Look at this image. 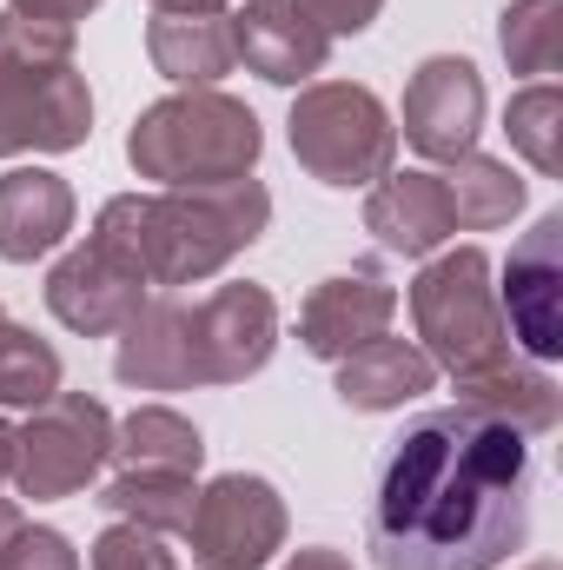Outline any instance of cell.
I'll return each mask as SVG.
<instances>
[{
  "label": "cell",
  "instance_id": "obj_5",
  "mask_svg": "<svg viewBox=\"0 0 563 570\" xmlns=\"http://www.w3.org/2000/svg\"><path fill=\"white\" fill-rule=\"evenodd\" d=\"M134 166L146 179H172V186H226L246 179V166L259 159V120L219 94L199 100H166L134 127Z\"/></svg>",
  "mask_w": 563,
  "mask_h": 570
},
{
  "label": "cell",
  "instance_id": "obj_14",
  "mask_svg": "<svg viewBox=\"0 0 563 570\" xmlns=\"http://www.w3.org/2000/svg\"><path fill=\"white\" fill-rule=\"evenodd\" d=\"M392 312H398V292L378 285L372 273L325 279L318 292H312L305 318H298V338H305V352H318V358H352L358 345L385 338Z\"/></svg>",
  "mask_w": 563,
  "mask_h": 570
},
{
  "label": "cell",
  "instance_id": "obj_22",
  "mask_svg": "<svg viewBox=\"0 0 563 570\" xmlns=\"http://www.w3.org/2000/svg\"><path fill=\"white\" fill-rule=\"evenodd\" d=\"M120 438L127 444H113V451L127 471H186V478L199 471V431L172 412H134Z\"/></svg>",
  "mask_w": 563,
  "mask_h": 570
},
{
  "label": "cell",
  "instance_id": "obj_1",
  "mask_svg": "<svg viewBox=\"0 0 563 570\" xmlns=\"http://www.w3.org/2000/svg\"><path fill=\"white\" fill-rule=\"evenodd\" d=\"M531 531V444L477 405H437L372 464L365 551L378 570H497Z\"/></svg>",
  "mask_w": 563,
  "mask_h": 570
},
{
  "label": "cell",
  "instance_id": "obj_13",
  "mask_svg": "<svg viewBox=\"0 0 563 570\" xmlns=\"http://www.w3.org/2000/svg\"><path fill=\"white\" fill-rule=\"evenodd\" d=\"M140 273L127 266V259H113L107 246H80L73 259H60L53 266V279H47V305L73 325V332H113V325H134V312H140Z\"/></svg>",
  "mask_w": 563,
  "mask_h": 570
},
{
  "label": "cell",
  "instance_id": "obj_19",
  "mask_svg": "<svg viewBox=\"0 0 563 570\" xmlns=\"http://www.w3.org/2000/svg\"><path fill=\"white\" fill-rule=\"evenodd\" d=\"M464 405L497 412L504 425H517L524 438H531V431H557V419H563L557 385H551L544 372H524L517 358H504V365L484 372V379H464Z\"/></svg>",
  "mask_w": 563,
  "mask_h": 570
},
{
  "label": "cell",
  "instance_id": "obj_18",
  "mask_svg": "<svg viewBox=\"0 0 563 570\" xmlns=\"http://www.w3.org/2000/svg\"><path fill=\"white\" fill-rule=\"evenodd\" d=\"M233 27L213 13H159L152 20V67L166 80H219L233 67Z\"/></svg>",
  "mask_w": 563,
  "mask_h": 570
},
{
  "label": "cell",
  "instance_id": "obj_10",
  "mask_svg": "<svg viewBox=\"0 0 563 570\" xmlns=\"http://www.w3.org/2000/svg\"><path fill=\"white\" fill-rule=\"evenodd\" d=\"M504 318L524 358L544 365L563 352V213H544L517 239L504 266Z\"/></svg>",
  "mask_w": 563,
  "mask_h": 570
},
{
  "label": "cell",
  "instance_id": "obj_16",
  "mask_svg": "<svg viewBox=\"0 0 563 570\" xmlns=\"http://www.w3.org/2000/svg\"><path fill=\"white\" fill-rule=\"evenodd\" d=\"M73 226V193L53 173H7L0 179V259L27 266L40 253H53Z\"/></svg>",
  "mask_w": 563,
  "mask_h": 570
},
{
  "label": "cell",
  "instance_id": "obj_17",
  "mask_svg": "<svg viewBox=\"0 0 563 570\" xmlns=\"http://www.w3.org/2000/svg\"><path fill=\"white\" fill-rule=\"evenodd\" d=\"M418 392H431V358L405 338H372L338 372V399L358 405V412H392V405H405Z\"/></svg>",
  "mask_w": 563,
  "mask_h": 570
},
{
  "label": "cell",
  "instance_id": "obj_29",
  "mask_svg": "<svg viewBox=\"0 0 563 570\" xmlns=\"http://www.w3.org/2000/svg\"><path fill=\"white\" fill-rule=\"evenodd\" d=\"M87 7H93V0H20V13H27V20H53V27H73Z\"/></svg>",
  "mask_w": 563,
  "mask_h": 570
},
{
  "label": "cell",
  "instance_id": "obj_21",
  "mask_svg": "<svg viewBox=\"0 0 563 570\" xmlns=\"http://www.w3.org/2000/svg\"><path fill=\"white\" fill-rule=\"evenodd\" d=\"M437 179L451 193L457 226H497V219H511L524 206V179L511 166H497V159H477V153H464L457 173H437Z\"/></svg>",
  "mask_w": 563,
  "mask_h": 570
},
{
  "label": "cell",
  "instance_id": "obj_11",
  "mask_svg": "<svg viewBox=\"0 0 563 570\" xmlns=\"http://www.w3.org/2000/svg\"><path fill=\"white\" fill-rule=\"evenodd\" d=\"M477 120H484V80L471 60H424L412 94H405V140L431 153V159H464L477 140Z\"/></svg>",
  "mask_w": 563,
  "mask_h": 570
},
{
  "label": "cell",
  "instance_id": "obj_4",
  "mask_svg": "<svg viewBox=\"0 0 563 570\" xmlns=\"http://www.w3.org/2000/svg\"><path fill=\"white\" fill-rule=\"evenodd\" d=\"M93 100L73 73V33L53 20L7 13L0 20V153L20 146H80Z\"/></svg>",
  "mask_w": 563,
  "mask_h": 570
},
{
  "label": "cell",
  "instance_id": "obj_6",
  "mask_svg": "<svg viewBox=\"0 0 563 570\" xmlns=\"http://www.w3.org/2000/svg\"><path fill=\"white\" fill-rule=\"evenodd\" d=\"M484 279H491V259L477 246H457L412 285V312H418V332L431 338V358L451 365L457 379H484L511 358L504 325H497V298Z\"/></svg>",
  "mask_w": 563,
  "mask_h": 570
},
{
  "label": "cell",
  "instance_id": "obj_32",
  "mask_svg": "<svg viewBox=\"0 0 563 570\" xmlns=\"http://www.w3.org/2000/svg\"><path fill=\"white\" fill-rule=\"evenodd\" d=\"M7 471H13V431L0 425V478H7Z\"/></svg>",
  "mask_w": 563,
  "mask_h": 570
},
{
  "label": "cell",
  "instance_id": "obj_23",
  "mask_svg": "<svg viewBox=\"0 0 563 570\" xmlns=\"http://www.w3.org/2000/svg\"><path fill=\"white\" fill-rule=\"evenodd\" d=\"M563 94L551 87V80H537V87H524L517 100H511V114H504V127H511V146L544 173V179H557L563 173Z\"/></svg>",
  "mask_w": 563,
  "mask_h": 570
},
{
  "label": "cell",
  "instance_id": "obj_30",
  "mask_svg": "<svg viewBox=\"0 0 563 570\" xmlns=\"http://www.w3.org/2000/svg\"><path fill=\"white\" fill-rule=\"evenodd\" d=\"M292 570H352V564H345V558H332V551H305Z\"/></svg>",
  "mask_w": 563,
  "mask_h": 570
},
{
  "label": "cell",
  "instance_id": "obj_20",
  "mask_svg": "<svg viewBox=\"0 0 563 570\" xmlns=\"http://www.w3.org/2000/svg\"><path fill=\"white\" fill-rule=\"evenodd\" d=\"M100 504L120 511V518H140L146 531H186L199 498H192L186 471H127L100 491Z\"/></svg>",
  "mask_w": 563,
  "mask_h": 570
},
{
  "label": "cell",
  "instance_id": "obj_2",
  "mask_svg": "<svg viewBox=\"0 0 563 570\" xmlns=\"http://www.w3.org/2000/svg\"><path fill=\"white\" fill-rule=\"evenodd\" d=\"M273 298L259 285H219L199 305L159 298L140 305L120 345V379L146 392H172V385H206V379H246L266 365L273 352Z\"/></svg>",
  "mask_w": 563,
  "mask_h": 570
},
{
  "label": "cell",
  "instance_id": "obj_12",
  "mask_svg": "<svg viewBox=\"0 0 563 570\" xmlns=\"http://www.w3.org/2000/svg\"><path fill=\"white\" fill-rule=\"evenodd\" d=\"M325 47H332V33L298 7V0H246L239 7V20H233V53L253 67V73H266V80H312L318 67H325Z\"/></svg>",
  "mask_w": 563,
  "mask_h": 570
},
{
  "label": "cell",
  "instance_id": "obj_25",
  "mask_svg": "<svg viewBox=\"0 0 563 570\" xmlns=\"http://www.w3.org/2000/svg\"><path fill=\"white\" fill-rule=\"evenodd\" d=\"M53 392H60V358L40 338L0 325V405H47Z\"/></svg>",
  "mask_w": 563,
  "mask_h": 570
},
{
  "label": "cell",
  "instance_id": "obj_15",
  "mask_svg": "<svg viewBox=\"0 0 563 570\" xmlns=\"http://www.w3.org/2000/svg\"><path fill=\"white\" fill-rule=\"evenodd\" d=\"M365 226H372L392 253L418 259L437 239L457 233V213H451V193H444L437 173H385L378 193H372V206H365Z\"/></svg>",
  "mask_w": 563,
  "mask_h": 570
},
{
  "label": "cell",
  "instance_id": "obj_31",
  "mask_svg": "<svg viewBox=\"0 0 563 570\" xmlns=\"http://www.w3.org/2000/svg\"><path fill=\"white\" fill-rule=\"evenodd\" d=\"M13 531H20V511H13V504H0V551L13 544Z\"/></svg>",
  "mask_w": 563,
  "mask_h": 570
},
{
  "label": "cell",
  "instance_id": "obj_33",
  "mask_svg": "<svg viewBox=\"0 0 563 570\" xmlns=\"http://www.w3.org/2000/svg\"><path fill=\"white\" fill-rule=\"evenodd\" d=\"M159 7H166V13H172V7H192V13H206V7H219V0H159Z\"/></svg>",
  "mask_w": 563,
  "mask_h": 570
},
{
  "label": "cell",
  "instance_id": "obj_8",
  "mask_svg": "<svg viewBox=\"0 0 563 570\" xmlns=\"http://www.w3.org/2000/svg\"><path fill=\"white\" fill-rule=\"evenodd\" d=\"M107 458H113V425L93 399H47V412L13 438V464L33 498L80 491Z\"/></svg>",
  "mask_w": 563,
  "mask_h": 570
},
{
  "label": "cell",
  "instance_id": "obj_7",
  "mask_svg": "<svg viewBox=\"0 0 563 570\" xmlns=\"http://www.w3.org/2000/svg\"><path fill=\"white\" fill-rule=\"evenodd\" d=\"M292 153L325 186H365L392 166V120L365 87H318L292 107Z\"/></svg>",
  "mask_w": 563,
  "mask_h": 570
},
{
  "label": "cell",
  "instance_id": "obj_34",
  "mask_svg": "<svg viewBox=\"0 0 563 570\" xmlns=\"http://www.w3.org/2000/svg\"><path fill=\"white\" fill-rule=\"evenodd\" d=\"M531 570H557V564H531Z\"/></svg>",
  "mask_w": 563,
  "mask_h": 570
},
{
  "label": "cell",
  "instance_id": "obj_27",
  "mask_svg": "<svg viewBox=\"0 0 563 570\" xmlns=\"http://www.w3.org/2000/svg\"><path fill=\"white\" fill-rule=\"evenodd\" d=\"M0 570H80V558L67 551L60 531H13V544L0 551Z\"/></svg>",
  "mask_w": 563,
  "mask_h": 570
},
{
  "label": "cell",
  "instance_id": "obj_9",
  "mask_svg": "<svg viewBox=\"0 0 563 570\" xmlns=\"http://www.w3.org/2000/svg\"><path fill=\"white\" fill-rule=\"evenodd\" d=\"M192 551L213 570H259L285 538V511L273 498L266 478H219L199 504H192V524H186Z\"/></svg>",
  "mask_w": 563,
  "mask_h": 570
},
{
  "label": "cell",
  "instance_id": "obj_3",
  "mask_svg": "<svg viewBox=\"0 0 563 570\" xmlns=\"http://www.w3.org/2000/svg\"><path fill=\"white\" fill-rule=\"evenodd\" d=\"M266 226V186L226 179V186H186L172 199H113L93 226V246L127 259L140 279L186 285L226 266L239 246H253Z\"/></svg>",
  "mask_w": 563,
  "mask_h": 570
},
{
  "label": "cell",
  "instance_id": "obj_28",
  "mask_svg": "<svg viewBox=\"0 0 563 570\" xmlns=\"http://www.w3.org/2000/svg\"><path fill=\"white\" fill-rule=\"evenodd\" d=\"M325 33H365L372 27V13H378V0H298Z\"/></svg>",
  "mask_w": 563,
  "mask_h": 570
},
{
  "label": "cell",
  "instance_id": "obj_26",
  "mask_svg": "<svg viewBox=\"0 0 563 570\" xmlns=\"http://www.w3.org/2000/svg\"><path fill=\"white\" fill-rule=\"evenodd\" d=\"M93 570H172V558L159 551V538H152V531L113 524V531L93 544Z\"/></svg>",
  "mask_w": 563,
  "mask_h": 570
},
{
  "label": "cell",
  "instance_id": "obj_35",
  "mask_svg": "<svg viewBox=\"0 0 563 570\" xmlns=\"http://www.w3.org/2000/svg\"><path fill=\"white\" fill-rule=\"evenodd\" d=\"M0 325H7V318H0Z\"/></svg>",
  "mask_w": 563,
  "mask_h": 570
},
{
  "label": "cell",
  "instance_id": "obj_24",
  "mask_svg": "<svg viewBox=\"0 0 563 570\" xmlns=\"http://www.w3.org/2000/svg\"><path fill=\"white\" fill-rule=\"evenodd\" d=\"M563 0H517L504 13V60L517 73H557L563 53Z\"/></svg>",
  "mask_w": 563,
  "mask_h": 570
}]
</instances>
